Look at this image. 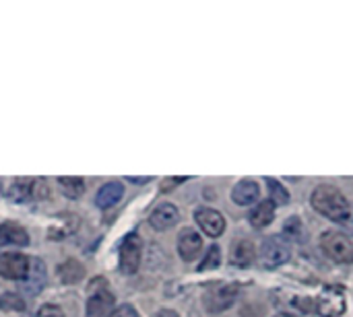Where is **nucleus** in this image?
<instances>
[{"mask_svg": "<svg viewBox=\"0 0 353 317\" xmlns=\"http://www.w3.org/2000/svg\"><path fill=\"white\" fill-rule=\"evenodd\" d=\"M31 190H33V182L31 179H17L10 190H8V196L10 200L14 202H25L27 198H31Z\"/></svg>", "mask_w": 353, "mask_h": 317, "instance_id": "20", "label": "nucleus"}, {"mask_svg": "<svg viewBox=\"0 0 353 317\" xmlns=\"http://www.w3.org/2000/svg\"><path fill=\"white\" fill-rule=\"evenodd\" d=\"M321 250L337 264H353L352 239L339 231H327L321 235Z\"/></svg>", "mask_w": 353, "mask_h": 317, "instance_id": "3", "label": "nucleus"}, {"mask_svg": "<svg viewBox=\"0 0 353 317\" xmlns=\"http://www.w3.org/2000/svg\"><path fill=\"white\" fill-rule=\"evenodd\" d=\"M83 274H85V270L77 260H66L64 264L58 266V276H60L62 283L74 285V283H79L83 278Z\"/></svg>", "mask_w": 353, "mask_h": 317, "instance_id": "19", "label": "nucleus"}, {"mask_svg": "<svg viewBox=\"0 0 353 317\" xmlns=\"http://www.w3.org/2000/svg\"><path fill=\"white\" fill-rule=\"evenodd\" d=\"M157 317H178V316H176V311H159Z\"/></svg>", "mask_w": 353, "mask_h": 317, "instance_id": "29", "label": "nucleus"}, {"mask_svg": "<svg viewBox=\"0 0 353 317\" xmlns=\"http://www.w3.org/2000/svg\"><path fill=\"white\" fill-rule=\"evenodd\" d=\"M203 250V239L196 231L192 229H184L178 235V254L184 262H192Z\"/></svg>", "mask_w": 353, "mask_h": 317, "instance_id": "12", "label": "nucleus"}, {"mask_svg": "<svg viewBox=\"0 0 353 317\" xmlns=\"http://www.w3.org/2000/svg\"><path fill=\"white\" fill-rule=\"evenodd\" d=\"M46 285V264L39 258H29V268L25 278L21 281V287L25 293L37 295Z\"/></svg>", "mask_w": 353, "mask_h": 317, "instance_id": "10", "label": "nucleus"}, {"mask_svg": "<svg viewBox=\"0 0 353 317\" xmlns=\"http://www.w3.org/2000/svg\"><path fill=\"white\" fill-rule=\"evenodd\" d=\"M37 317H64V314H62V309H60L58 305H52V303H48V305L39 307Z\"/></svg>", "mask_w": 353, "mask_h": 317, "instance_id": "24", "label": "nucleus"}, {"mask_svg": "<svg viewBox=\"0 0 353 317\" xmlns=\"http://www.w3.org/2000/svg\"><path fill=\"white\" fill-rule=\"evenodd\" d=\"M128 182H134V184H147L151 182V177H126Z\"/></svg>", "mask_w": 353, "mask_h": 317, "instance_id": "28", "label": "nucleus"}, {"mask_svg": "<svg viewBox=\"0 0 353 317\" xmlns=\"http://www.w3.org/2000/svg\"><path fill=\"white\" fill-rule=\"evenodd\" d=\"M259 194H261V188L256 182L252 179H242L234 186L232 190V200L238 204V206H250L259 200Z\"/></svg>", "mask_w": 353, "mask_h": 317, "instance_id": "13", "label": "nucleus"}, {"mask_svg": "<svg viewBox=\"0 0 353 317\" xmlns=\"http://www.w3.org/2000/svg\"><path fill=\"white\" fill-rule=\"evenodd\" d=\"M269 182V192H271V202L275 204V206H285L288 202H290V194H288V190L281 186V182H277V179H267Z\"/></svg>", "mask_w": 353, "mask_h": 317, "instance_id": "21", "label": "nucleus"}, {"mask_svg": "<svg viewBox=\"0 0 353 317\" xmlns=\"http://www.w3.org/2000/svg\"><path fill=\"white\" fill-rule=\"evenodd\" d=\"M141 256H143V241L137 233H130L122 239L120 250H118V266L120 272L124 274H134L139 270L141 264Z\"/></svg>", "mask_w": 353, "mask_h": 317, "instance_id": "4", "label": "nucleus"}, {"mask_svg": "<svg viewBox=\"0 0 353 317\" xmlns=\"http://www.w3.org/2000/svg\"><path fill=\"white\" fill-rule=\"evenodd\" d=\"M178 221H180V210L172 202H161L159 206L153 208V212L149 217V223L155 231H165V229L174 227Z\"/></svg>", "mask_w": 353, "mask_h": 317, "instance_id": "9", "label": "nucleus"}, {"mask_svg": "<svg viewBox=\"0 0 353 317\" xmlns=\"http://www.w3.org/2000/svg\"><path fill=\"white\" fill-rule=\"evenodd\" d=\"M184 179H186V177H174V179H168L170 184H168V186H161V192H168L172 186H178V184H182Z\"/></svg>", "mask_w": 353, "mask_h": 317, "instance_id": "27", "label": "nucleus"}, {"mask_svg": "<svg viewBox=\"0 0 353 317\" xmlns=\"http://www.w3.org/2000/svg\"><path fill=\"white\" fill-rule=\"evenodd\" d=\"M312 206L323 217H327L333 223L353 227V208L350 206L347 198L333 186H319L312 192Z\"/></svg>", "mask_w": 353, "mask_h": 317, "instance_id": "1", "label": "nucleus"}, {"mask_svg": "<svg viewBox=\"0 0 353 317\" xmlns=\"http://www.w3.org/2000/svg\"><path fill=\"white\" fill-rule=\"evenodd\" d=\"M250 225L256 227V229H265L273 223L275 219V204L271 200H265V202H259L256 208L250 212Z\"/></svg>", "mask_w": 353, "mask_h": 317, "instance_id": "17", "label": "nucleus"}, {"mask_svg": "<svg viewBox=\"0 0 353 317\" xmlns=\"http://www.w3.org/2000/svg\"><path fill=\"white\" fill-rule=\"evenodd\" d=\"M124 196V186L120 182H110L105 186L99 188L97 196H95V204L101 208V210H108L112 206H116Z\"/></svg>", "mask_w": 353, "mask_h": 317, "instance_id": "14", "label": "nucleus"}, {"mask_svg": "<svg viewBox=\"0 0 353 317\" xmlns=\"http://www.w3.org/2000/svg\"><path fill=\"white\" fill-rule=\"evenodd\" d=\"M0 243H8V245H17V248H27L29 245V235L27 231L12 223V221H6L0 225Z\"/></svg>", "mask_w": 353, "mask_h": 317, "instance_id": "15", "label": "nucleus"}, {"mask_svg": "<svg viewBox=\"0 0 353 317\" xmlns=\"http://www.w3.org/2000/svg\"><path fill=\"white\" fill-rule=\"evenodd\" d=\"M219 264H221V250H219V245H211L207 250V256L203 258V264L199 266V270L201 272L215 270V268H219Z\"/></svg>", "mask_w": 353, "mask_h": 317, "instance_id": "22", "label": "nucleus"}, {"mask_svg": "<svg viewBox=\"0 0 353 317\" xmlns=\"http://www.w3.org/2000/svg\"><path fill=\"white\" fill-rule=\"evenodd\" d=\"M261 256H263V262L269 268L281 266V264H285L292 258V243L283 235L267 237L263 241V245H261Z\"/></svg>", "mask_w": 353, "mask_h": 317, "instance_id": "5", "label": "nucleus"}, {"mask_svg": "<svg viewBox=\"0 0 353 317\" xmlns=\"http://www.w3.org/2000/svg\"><path fill=\"white\" fill-rule=\"evenodd\" d=\"M0 309L2 311H23L25 309V301L14 295V293H4L0 297Z\"/></svg>", "mask_w": 353, "mask_h": 317, "instance_id": "23", "label": "nucleus"}, {"mask_svg": "<svg viewBox=\"0 0 353 317\" xmlns=\"http://www.w3.org/2000/svg\"><path fill=\"white\" fill-rule=\"evenodd\" d=\"M236 287H219L215 291H211L207 297H205V307L211 311V314H221L225 309H230L236 301Z\"/></svg>", "mask_w": 353, "mask_h": 317, "instance_id": "11", "label": "nucleus"}, {"mask_svg": "<svg viewBox=\"0 0 353 317\" xmlns=\"http://www.w3.org/2000/svg\"><path fill=\"white\" fill-rule=\"evenodd\" d=\"M314 309L323 317H339L345 311V291L341 287H327L316 299Z\"/></svg>", "mask_w": 353, "mask_h": 317, "instance_id": "6", "label": "nucleus"}, {"mask_svg": "<svg viewBox=\"0 0 353 317\" xmlns=\"http://www.w3.org/2000/svg\"><path fill=\"white\" fill-rule=\"evenodd\" d=\"M194 221H196V225L201 227V231H203L205 235H209V237H219V235L225 231V219H223V215H221L219 210H215V208H207V206L196 208Z\"/></svg>", "mask_w": 353, "mask_h": 317, "instance_id": "8", "label": "nucleus"}, {"mask_svg": "<svg viewBox=\"0 0 353 317\" xmlns=\"http://www.w3.org/2000/svg\"><path fill=\"white\" fill-rule=\"evenodd\" d=\"M29 268V258L19 252L0 254V276L8 281H23Z\"/></svg>", "mask_w": 353, "mask_h": 317, "instance_id": "7", "label": "nucleus"}, {"mask_svg": "<svg viewBox=\"0 0 353 317\" xmlns=\"http://www.w3.org/2000/svg\"><path fill=\"white\" fill-rule=\"evenodd\" d=\"M58 188L66 198L77 200L85 194V179L83 177H58Z\"/></svg>", "mask_w": 353, "mask_h": 317, "instance_id": "18", "label": "nucleus"}, {"mask_svg": "<svg viewBox=\"0 0 353 317\" xmlns=\"http://www.w3.org/2000/svg\"><path fill=\"white\" fill-rule=\"evenodd\" d=\"M110 317H139V314L132 305H120L116 311H112Z\"/></svg>", "mask_w": 353, "mask_h": 317, "instance_id": "26", "label": "nucleus"}, {"mask_svg": "<svg viewBox=\"0 0 353 317\" xmlns=\"http://www.w3.org/2000/svg\"><path fill=\"white\" fill-rule=\"evenodd\" d=\"M275 317H294V316H292V314H277Z\"/></svg>", "mask_w": 353, "mask_h": 317, "instance_id": "30", "label": "nucleus"}, {"mask_svg": "<svg viewBox=\"0 0 353 317\" xmlns=\"http://www.w3.org/2000/svg\"><path fill=\"white\" fill-rule=\"evenodd\" d=\"M256 258V248L252 241L248 239H242V241H236L234 248H232V254H230V260L234 266L238 268H248Z\"/></svg>", "mask_w": 353, "mask_h": 317, "instance_id": "16", "label": "nucleus"}, {"mask_svg": "<svg viewBox=\"0 0 353 317\" xmlns=\"http://www.w3.org/2000/svg\"><path fill=\"white\" fill-rule=\"evenodd\" d=\"M87 317H108L114 311V293L105 278H93L87 289Z\"/></svg>", "mask_w": 353, "mask_h": 317, "instance_id": "2", "label": "nucleus"}, {"mask_svg": "<svg viewBox=\"0 0 353 317\" xmlns=\"http://www.w3.org/2000/svg\"><path fill=\"white\" fill-rule=\"evenodd\" d=\"M285 233L292 235V237H300L302 235V223H300V219H290L285 223Z\"/></svg>", "mask_w": 353, "mask_h": 317, "instance_id": "25", "label": "nucleus"}]
</instances>
